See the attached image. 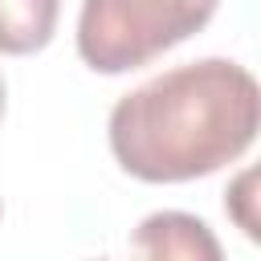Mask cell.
Returning a JSON list of instances; mask_svg holds the SVG:
<instances>
[{"label": "cell", "instance_id": "6da1fadb", "mask_svg": "<svg viewBox=\"0 0 261 261\" xmlns=\"http://www.w3.org/2000/svg\"><path fill=\"white\" fill-rule=\"evenodd\" d=\"M257 122V77L228 57H204L122 94L110 110V151L143 184H184L241 159Z\"/></svg>", "mask_w": 261, "mask_h": 261}, {"label": "cell", "instance_id": "7a4b0ae2", "mask_svg": "<svg viewBox=\"0 0 261 261\" xmlns=\"http://www.w3.org/2000/svg\"><path fill=\"white\" fill-rule=\"evenodd\" d=\"M220 0H82L77 57L98 73L139 69L192 33H200Z\"/></svg>", "mask_w": 261, "mask_h": 261}, {"label": "cell", "instance_id": "3957f363", "mask_svg": "<svg viewBox=\"0 0 261 261\" xmlns=\"http://www.w3.org/2000/svg\"><path fill=\"white\" fill-rule=\"evenodd\" d=\"M130 249L151 257H220V245L208 237V224L188 212H155L139 224Z\"/></svg>", "mask_w": 261, "mask_h": 261}, {"label": "cell", "instance_id": "277c9868", "mask_svg": "<svg viewBox=\"0 0 261 261\" xmlns=\"http://www.w3.org/2000/svg\"><path fill=\"white\" fill-rule=\"evenodd\" d=\"M61 0H0V53L29 57L53 41Z\"/></svg>", "mask_w": 261, "mask_h": 261}, {"label": "cell", "instance_id": "5b68a950", "mask_svg": "<svg viewBox=\"0 0 261 261\" xmlns=\"http://www.w3.org/2000/svg\"><path fill=\"white\" fill-rule=\"evenodd\" d=\"M253 179H257V175H253V171H245V175L237 179V188L228 192V200H224V208L237 216V224L245 228V237H257V216L249 212V200H253V196H249V184H253Z\"/></svg>", "mask_w": 261, "mask_h": 261}, {"label": "cell", "instance_id": "8992f818", "mask_svg": "<svg viewBox=\"0 0 261 261\" xmlns=\"http://www.w3.org/2000/svg\"><path fill=\"white\" fill-rule=\"evenodd\" d=\"M0 118H4V77H0Z\"/></svg>", "mask_w": 261, "mask_h": 261}]
</instances>
